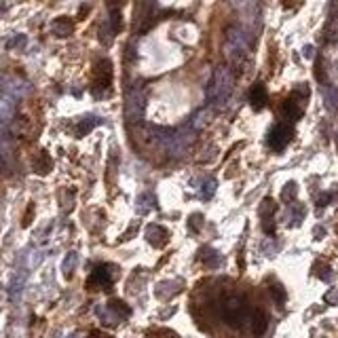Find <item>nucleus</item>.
I'll use <instances>...</instances> for the list:
<instances>
[{"mask_svg":"<svg viewBox=\"0 0 338 338\" xmlns=\"http://www.w3.org/2000/svg\"><path fill=\"white\" fill-rule=\"evenodd\" d=\"M266 315L262 313V311H256L254 313V319H252V332L256 334V336H260V334H264L266 332Z\"/></svg>","mask_w":338,"mask_h":338,"instance_id":"obj_7","label":"nucleus"},{"mask_svg":"<svg viewBox=\"0 0 338 338\" xmlns=\"http://www.w3.org/2000/svg\"><path fill=\"white\" fill-rule=\"evenodd\" d=\"M112 83V64L108 59L97 61V66L93 70V91H104Z\"/></svg>","mask_w":338,"mask_h":338,"instance_id":"obj_2","label":"nucleus"},{"mask_svg":"<svg viewBox=\"0 0 338 338\" xmlns=\"http://www.w3.org/2000/svg\"><path fill=\"white\" fill-rule=\"evenodd\" d=\"M32 211H34V207L30 205V211H28V213H25V218H23V226H28V224H30V222H32V220H30V218H32Z\"/></svg>","mask_w":338,"mask_h":338,"instance_id":"obj_9","label":"nucleus"},{"mask_svg":"<svg viewBox=\"0 0 338 338\" xmlns=\"http://www.w3.org/2000/svg\"><path fill=\"white\" fill-rule=\"evenodd\" d=\"M266 100H269V95H266V89L262 83H256L252 87V91H250V102L256 110H262L264 106H266Z\"/></svg>","mask_w":338,"mask_h":338,"instance_id":"obj_5","label":"nucleus"},{"mask_svg":"<svg viewBox=\"0 0 338 338\" xmlns=\"http://www.w3.org/2000/svg\"><path fill=\"white\" fill-rule=\"evenodd\" d=\"M51 167H53L51 157L44 153V150H42V153H38V157L34 159V171H36V173H49Z\"/></svg>","mask_w":338,"mask_h":338,"instance_id":"obj_6","label":"nucleus"},{"mask_svg":"<svg viewBox=\"0 0 338 338\" xmlns=\"http://www.w3.org/2000/svg\"><path fill=\"white\" fill-rule=\"evenodd\" d=\"M123 305H125V302H121V300H112V302H110V307H112L114 311H121L123 315H129V309L123 307Z\"/></svg>","mask_w":338,"mask_h":338,"instance_id":"obj_8","label":"nucleus"},{"mask_svg":"<svg viewBox=\"0 0 338 338\" xmlns=\"http://www.w3.org/2000/svg\"><path fill=\"white\" fill-rule=\"evenodd\" d=\"M292 140V127L290 125H277V127H273L271 131V136H269V144L271 148L275 150H281V148H286L288 146V142Z\"/></svg>","mask_w":338,"mask_h":338,"instance_id":"obj_4","label":"nucleus"},{"mask_svg":"<svg viewBox=\"0 0 338 338\" xmlns=\"http://www.w3.org/2000/svg\"><path fill=\"white\" fill-rule=\"evenodd\" d=\"M112 266H97L95 273L89 277V290H108L114 281V275L110 273Z\"/></svg>","mask_w":338,"mask_h":338,"instance_id":"obj_3","label":"nucleus"},{"mask_svg":"<svg viewBox=\"0 0 338 338\" xmlns=\"http://www.w3.org/2000/svg\"><path fill=\"white\" fill-rule=\"evenodd\" d=\"M247 315H250V307H247L245 300L239 298V296L226 298L224 305H222V317H224V322L233 328H241L243 322H247Z\"/></svg>","mask_w":338,"mask_h":338,"instance_id":"obj_1","label":"nucleus"}]
</instances>
